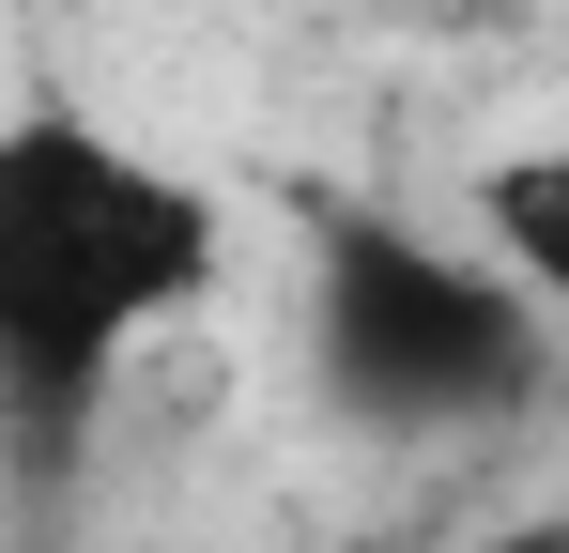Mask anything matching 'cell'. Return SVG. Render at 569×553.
<instances>
[{
  "mask_svg": "<svg viewBox=\"0 0 569 553\" xmlns=\"http://www.w3.org/2000/svg\"><path fill=\"white\" fill-rule=\"evenodd\" d=\"M200 292H216L200 170L139 154L93 108H16L0 123V431H16L31 476L108 415V384Z\"/></svg>",
  "mask_w": 569,
  "mask_h": 553,
  "instance_id": "1",
  "label": "cell"
},
{
  "mask_svg": "<svg viewBox=\"0 0 569 553\" xmlns=\"http://www.w3.org/2000/svg\"><path fill=\"white\" fill-rule=\"evenodd\" d=\"M308 354L370 431L431 415H508L555 384V308H523L477 247H431L400 215H339L308 262Z\"/></svg>",
  "mask_w": 569,
  "mask_h": 553,
  "instance_id": "2",
  "label": "cell"
},
{
  "mask_svg": "<svg viewBox=\"0 0 569 553\" xmlns=\"http://www.w3.org/2000/svg\"><path fill=\"white\" fill-rule=\"evenodd\" d=\"M492 276H508L523 308L569 292V154H508V170H492Z\"/></svg>",
  "mask_w": 569,
  "mask_h": 553,
  "instance_id": "3",
  "label": "cell"
},
{
  "mask_svg": "<svg viewBox=\"0 0 569 553\" xmlns=\"http://www.w3.org/2000/svg\"><path fill=\"white\" fill-rule=\"evenodd\" d=\"M492 553H569V523H555V507H523V523H508Z\"/></svg>",
  "mask_w": 569,
  "mask_h": 553,
  "instance_id": "4",
  "label": "cell"
}]
</instances>
